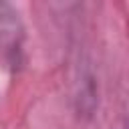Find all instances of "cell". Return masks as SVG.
Segmentation results:
<instances>
[{"instance_id": "obj_1", "label": "cell", "mask_w": 129, "mask_h": 129, "mask_svg": "<svg viewBox=\"0 0 129 129\" xmlns=\"http://www.w3.org/2000/svg\"><path fill=\"white\" fill-rule=\"evenodd\" d=\"M20 36H22V26L18 12L6 4L0 2V46L4 50H18L20 46Z\"/></svg>"}]
</instances>
